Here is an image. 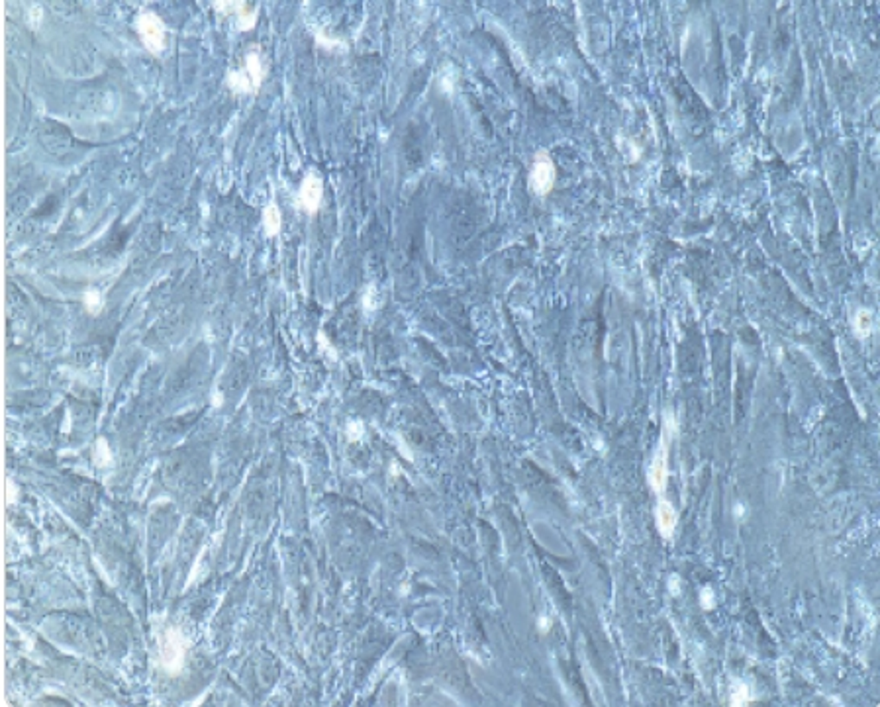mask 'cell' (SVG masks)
Wrapping results in <instances>:
<instances>
[{"mask_svg":"<svg viewBox=\"0 0 880 707\" xmlns=\"http://www.w3.org/2000/svg\"><path fill=\"white\" fill-rule=\"evenodd\" d=\"M553 182H555L553 161L545 153H539L536 157V163L532 167V173H530V189L539 196H545L553 189Z\"/></svg>","mask_w":880,"mask_h":707,"instance_id":"6da1fadb","label":"cell"},{"mask_svg":"<svg viewBox=\"0 0 880 707\" xmlns=\"http://www.w3.org/2000/svg\"><path fill=\"white\" fill-rule=\"evenodd\" d=\"M161 660H163V667L169 672H179L180 670L182 662H185V640L180 637L179 631H175V629L167 631Z\"/></svg>","mask_w":880,"mask_h":707,"instance_id":"7a4b0ae2","label":"cell"},{"mask_svg":"<svg viewBox=\"0 0 880 707\" xmlns=\"http://www.w3.org/2000/svg\"><path fill=\"white\" fill-rule=\"evenodd\" d=\"M667 455H669V449H667V437L663 439V443H661L659 451H657V455H655V459H653V464H651V470H649V480H651V486L655 492H665V486H667V476H669V466H667Z\"/></svg>","mask_w":880,"mask_h":707,"instance_id":"3957f363","label":"cell"},{"mask_svg":"<svg viewBox=\"0 0 880 707\" xmlns=\"http://www.w3.org/2000/svg\"><path fill=\"white\" fill-rule=\"evenodd\" d=\"M657 527L663 537H673L674 527H676V512L669 502H659L657 505Z\"/></svg>","mask_w":880,"mask_h":707,"instance_id":"277c9868","label":"cell"},{"mask_svg":"<svg viewBox=\"0 0 880 707\" xmlns=\"http://www.w3.org/2000/svg\"><path fill=\"white\" fill-rule=\"evenodd\" d=\"M855 327H857V331H859V335H868L870 333V327H872V315L868 310H861V312L857 313V320H855Z\"/></svg>","mask_w":880,"mask_h":707,"instance_id":"5b68a950","label":"cell"},{"mask_svg":"<svg viewBox=\"0 0 880 707\" xmlns=\"http://www.w3.org/2000/svg\"><path fill=\"white\" fill-rule=\"evenodd\" d=\"M747 699H749V690H747V686L741 684V682L733 684V690H731V704H733V706H743V704H747Z\"/></svg>","mask_w":880,"mask_h":707,"instance_id":"8992f818","label":"cell"},{"mask_svg":"<svg viewBox=\"0 0 880 707\" xmlns=\"http://www.w3.org/2000/svg\"><path fill=\"white\" fill-rule=\"evenodd\" d=\"M12 488H14L12 482H8V503L14 502V492H12Z\"/></svg>","mask_w":880,"mask_h":707,"instance_id":"52a82bcc","label":"cell"}]
</instances>
